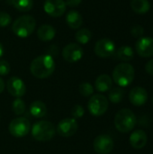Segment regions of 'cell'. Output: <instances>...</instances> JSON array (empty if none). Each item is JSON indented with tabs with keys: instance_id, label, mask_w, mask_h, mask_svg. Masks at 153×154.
<instances>
[{
	"instance_id": "obj_1",
	"label": "cell",
	"mask_w": 153,
	"mask_h": 154,
	"mask_svg": "<svg viewBox=\"0 0 153 154\" xmlns=\"http://www.w3.org/2000/svg\"><path fill=\"white\" fill-rule=\"evenodd\" d=\"M30 70L32 76L37 79L49 78L55 70V61L50 55L38 56L32 61Z\"/></svg>"
},
{
	"instance_id": "obj_2",
	"label": "cell",
	"mask_w": 153,
	"mask_h": 154,
	"mask_svg": "<svg viewBox=\"0 0 153 154\" xmlns=\"http://www.w3.org/2000/svg\"><path fill=\"white\" fill-rule=\"evenodd\" d=\"M136 116L128 108L119 110L115 116V126L122 134H127L133 130L136 125Z\"/></svg>"
},
{
	"instance_id": "obj_3",
	"label": "cell",
	"mask_w": 153,
	"mask_h": 154,
	"mask_svg": "<svg viewBox=\"0 0 153 154\" xmlns=\"http://www.w3.org/2000/svg\"><path fill=\"white\" fill-rule=\"evenodd\" d=\"M134 68L127 62L118 64L113 71V80L121 88L131 85L134 79Z\"/></svg>"
},
{
	"instance_id": "obj_4",
	"label": "cell",
	"mask_w": 153,
	"mask_h": 154,
	"mask_svg": "<svg viewBox=\"0 0 153 154\" xmlns=\"http://www.w3.org/2000/svg\"><path fill=\"white\" fill-rule=\"evenodd\" d=\"M35 26V19L32 15L24 14L14 21L12 30L16 36L20 38H26L33 32Z\"/></svg>"
},
{
	"instance_id": "obj_5",
	"label": "cell",
	"mask_w": 153,
	"mask_h": 154,
	"mask_svg": "<svg viewBox=\"0 0 153 154\" xmlns=\"http://www.w3.org/2000/svg\"><path fill=\"white\" fill-rule=\"evenodd\" d=\"M55 134V126L49 121H39L32 127V135L39 142H48L54 137Z\"/></svg>"
},
{
	"instance_id": "obj_6",
	"label": "cell",
	"mask_w": 153,
	"mask_h": 154,
	"mask_svg": "<svg viewBox=\"0 0 153 154\" xmlns=\"http://www.w3.org/2000/svg\"><path fill=\"white\" fill-rule=\"evenodd\" d=\"M108 99L103 95H94L90 97L87 108L89 113L94 116H103L108 109Z\"/></svg>"
},
{
	"instance_id": "obj_7",
	"label": "cell",
	"mask_w": 153,
	"mask_h": 154,
	"mask_svg": "<svg viewBox=\"0 0 153 154\" xmlns=\"http://www.w3.org/2000/svg\"><path fill=\"white\" fill-rule=\"evenodd\" d=\"M9 133L11 135L20 138L27 135L31 130V124L27 118L17 117L11 121L8 126Z\"/></svg>"
},
{
	"instance_id": "obj_8",
	"label": "cell",
	"mask_w": 153,
	"mask_h": 154,
	"mask_svg": "<svg viewBox=\"0 0 153 154\" xmlns=\"http://www.w3.org/2000/svg\"><path fill=\"white\" fill-rule=\"evenodd\" d=\"M115 146L114 140L111 136L107 134L98 135L93 143L94 150L98 154H108L110 153Z\"/></svg>"
},
{
	"instance_id": "obj_9",
	"label": "cell",
	"mask_w": 153,
	"mask_h": 154,
	"mask_svg": "<svg viewBox=\"0 0 153 154\" xmlns=\"http://www.w3.org/2000/svg\"><path fill=\"white\" fill-rule=\"evenodd\" d=\"M83 49L78 43H69L62 50L63 59L69 63L78 62L83 57Z\"/></svg>"
},
{
	"instance_id": "obj_10",
	"label": "cell",
	"mask_w": 153,
	"mask_h": 154,
	"mask_svg": "<svg viewBox=\"0 0 153 154\" xmlns=\"http://www.w3.org/2000/svg\"><path fill=\"white\" fill-rule=\"evenodd\" d=\"M95 53L100 58H108L111 57L115 51V42L107 38L101 39L96 42L95 48Z\"/></svg>"
},
{
	"instance_id": "obj_11",
	"label": "cell",
	"mask_w": 153,
	"mask_h": 154,
	"mask_svg": "<svg viewBox=\"0 0 153 154\" xmlns=\"http://www.w3.org/2000/svg\"><path fill=\"white\" fill-rule=\"evenodd\" d=\"M78 129V124L74 118L62 119L57 125V133L62 137L73 136Z\"/></svg>"
},
{
	"instance_id": "obj_12",
	"label": "cell",
	"mask_w": 153,
	"mask_h": 154,
	"mask_svg": "<svg viewBox=\"0 0 153 154\" xmlns=\"http://www.w3.org/2000/svg\"><path fill=\"white\" fill-rule=\"evenodd\" d=\"M43 9L48 15L60 17L66 12V3L64 0H45Z\"/></svg>"
},
{
	"instance_id": "obj_13",
	"label": "cell",
	"mask_w": 153,
	"mask_h": 154,
	"mask_svg": "<svg viewBox=\"0 0 153 154\" xmlns=\"http://www.w3.org/2000/svg\"><path fill=\"white\" fill-rule=\"evenodd\" d=\"M6 88L8 93L16 98H20L26 92V86L24 82L18 77L10 78L6 83Z\"/></svg>"
},
{
	"instance_id": "obj_14",
	"label": "cell",
	"mask_w": 153,
	"mask_h": 154,
	"mask_svg": "<svg viewBox=\"0 0 153 154\" xmlns=\"http://www.w3.org/2000/svg\"><path fill=\"white\" fill-rule=\"evenodd\" d=\"M135 50L138 55L142 58H149L153 56V38H140L135 44Z\"/></svg>"
},
{
	"instance_id": "obj_15",
	"label": "cell",
	"mask_w": 153,
	"mask_h": 154,
	"mask_svg": "<svg viewBox=\"0 0 153 154\" xmlns=\"http://www.w3.org/2000/svg\"><path fill=\"white\" fill-rule=\"evenodd\" d=\"M129 100L135 106H142L148 100V92L144 88L135 87L129 93Z\"/></svg>"
},
{
	"instance_id": "obj_16",
	"label": "cell",
	"mask_w": 153,
	"mask_h": 154,
	"mask_svg": "<svg viewBox=\"0 0 153 154\" xmlns=\"http://www.w3.org/2000/svg\"><path fill=\"white\" fill-rule=\"evenodd\" d=\"M130 144L133 148L140 150L145 147L148 142V136L147 134L143 130H136L130 135L129 138Z\"/></svg>"
},
{
	"instance_id": "obj_17",
	"label": "cell",
	"mask_w": 153,
	"mask_h": 154,
	"mask_svg": "<svg viewBox=\"0 0 153 154\" xmlns=\"http://www.w3.org/2000/svg\"><path fill=\"white\" fill-rule=\"evenodd\" d=\"M113 80L107 74H102L98 76L95 81V88L98 92H106L112 88Z\"/></svg>"
},
{
	"instance_id": "obj_18",
	"label": "cell",
	"mask_w": 153,
	"mask_h": 154,
	"mask_svg": "<svg viewBox=\"0 0 153 154\" xmlns=\"http://www.w3.org/2000/svg\"><path fill=\"white\" fill-rule=\"evenodd\" d=\"M56 35V31L53 26L50 24H43L37 30V36L42 42H50Z\"/></svg>"
},
{
	"instance_id": "obj_19",
	"label": "cell",
	"mask_w": 153,
	"mask_h": 154,
	"mask_svg": "<svg viewBox=\"0 0 153 154\" xmlns=\"http://www.w3.org/2000/svg\"><path fill=\"white\" fill-rule=\"evenodd\" d=\"M66 23L71 29H78L83 23V17L78 11H69L66 15Z\"/></svg>"
},
{
	"instance_id": "obj_20",
	"label": "cell",
	"mask_w": 153,
	"mask_h": 154,
	"mask_svg": "<svg viewBox=\"0 0 153 154\" xmlns=\"http://www.w3.org/2000/svg\"><path fill=\"white\" fill-rule=\"evenodd\" d=\"M30 113L33 117L41 118L47 113L46 105L42 101H40V100L33 101L30 106Z\"/></svg>"
},
{
	"instance_id": "obj_21",
	"label": "cell",
	"mask_w": 153,
	"mask_h": 154,
	"mask_svg": "<svg viewBox=\"0 0 153 154\" xmlns=\"http://www.w3.org/2000/svg\"><path fill=\"white\" fill-rule=\"evenodd\" d=\"M131 7L133 11L138 14H144L151 9V3L149 0H132Z\"/></svg>"
},
{
	"instance_id": "obj_22",
	"label": "cell",
	"mask_w": 153,
	"mask_h": 154,
	"mask_svg": "<svg viewBox=\"0 0 153 154\" xmlns=\"http://www.w3.org/2000/svg\"><path fill=\"white\" fill-rule=\"evenodd\" d=\"M115 56H116V58L118 60H123L124 62H127V61H130V60H132L133 59L134 52H133V50L132 47L124 45V46L120 47L116 51Z\"/></svg>"
},
{
	"instance_id": "obj_23",
	"label": "cell",
	"mask_w": 153,
	"mask_h": 154,
	"mask_svg": "<svg viewBox=\"0 0 153 154\" xmlns=\"http://www.w3.org/2000/svg\"><path fill=\"white\" fill-rule=\"evenodd\" d=\"M11 3L20 12H28L33 7V0H11Z\"/></svg>"
},
{
	"instance_id": "obj_24",
	"label": "cell",
	"mask_w": 153,
	"mask_h": 154,
	"mask_svg": "<svg viewBox=\"0 0 153 154\" xmlns=\"http://www.w3.org/2000/svg\"><path fill=\"white\" fill-rule=\"evenodd\" d=\"M124 90L121 87L111 88L108 94L109 100L114 104H118L122 102V100L124 99Z\"/></svg>"
},
{
	"instance_id": "obj_25",
	"label": "cell",
	"mask_w": 153,
	"mask_h": 154,
	"mask_svg": "<svg viewBox=\"0 0 153 154\" xmlns=\"http://www.w3.org/2000/svg\"><path fill=\"white\" fill-rule=\"evenodd\" d=\"M77 42L80 44H87L92 38V32L87 28L79 29L75 35Z\"/></svg>"
},
{
	"instance_id": "obj_26",
	"label": "cell",
	"mask_w": 153,
	"mask_h": 154,
	"mask_svg": "<svg viewBox=\"0 0 153 154\" xmlns=\"http://www.w3.org/2000/svg\"><path fill=\"white\" fill-rule=\"evenodd\" d=\"M25 103L23 100H22L21 98H16L14 100L13 105H12V109L14 111V113L17 116L23 115L25 112Z\"/></svg>"
},
{
	"instance_id": "obj_27",
	"label": "cell",
	"mask_w": 153,
	"mask_h": 154,
	"mask_svg": "<svg viewBox=\"0 0 153 154\" xmlns=\"http://www.w3.org/2000/svg\"><path fill=\"white\" fill-rule=\"evenodd\" d=\"M78 88H79V93L85 97H88L92 96L94 93V87L88 82L81 83L79 85Z\"/></svg>"
},
{
	"instance_id": "obj_28",
	"label": "cell",
	"mask_w": 153,
	"mask_h": 154,
	"mask_svg": "<svg viewBox=\"0 0 153 154\" xmlns=\"http://www.w3.org/2000/svg\"><path fill=\"white\" fill-rule=\"evenodd\" d=\"M85 114V110L83 108L82 106L80 105H75L71 110V115L73 116L74 119H79V118H82L83 116Z\"/></svg>"
},
{
	"instance_id": "obj_29",
	"label": "cell",
	"mask_w": 153,
	"mask_h": 154,
	"mask_svg": "<svg viewBox=\"0 0 153 154\" xmlns=\"http://www.w3.org/2000/svg\"><path fill=\"white\" fill-rule=\"evenodd\" d=\"M12 22V17L5 12H0V27H6Z\"/></svg>"
},
{
	"instance_id": "obj_30",
	"label": "cell",
	"mask_w": 153,
	"mask_h": 154,
	"mask_svg": "<svg viewBox=\"0 0 153 154\" xmlns=\"http://www.w3.org/2000/svg\"><path fill=\"white\" fill-rule=\"evenodd\" d=\"M131 33H132V35H133V37L139 38V39H140V38L142 37V35H143V33H144V29H143V27H142V25L136 24V25H134V26L132 27V29H131Z\"/></svg>"
},
{
	"instance_id": "obj_31",
	"label": "cell",
	"mask_w": 153,
	"mask_h": 154,
	"mask_svg": "<svg viewBox=\"0 0 153 154\" xmlns=\"http://www.w3.org/2000/svg\"><path fill=\"white\" fill-rule=\"evenodd\" d=\"M10 72V64L5 60H0V75L1 76H6Z\"/></svg>"
},
{
	"instance_id": "obj_32",
	"label": "cell",
	"mask_w": 153,
	"mask_h": 154,
	"mask_svg": "<svg viewBox=\"0 0 153 154\" xmlns=\"http://www.w3.org/2000/svg\"><path fill=\"white\" fill-rule=\"evenodd\" d=\"M82 0H66V5L69 7H77L81 4Z\"/></svg>"
},
{
	"instance_id": "obj_33",
	"label": "cell",
	"mask_w": 153,
	"mask_h": 154,
	"mask_svg": "<svg viewBox=\"0 0 153 154\" xmlns=\"http://www.w3.org/2000/svg\"><path fill=\"white\" fill-rule=\"evenodd\" d=\"M145 70L147 71V73H149L150 75L153 76V59L149 60L146 65H145Z\"/></svg>"
},
{
	"instance_id": "obj_34",
	"label": "cell",
	"mask_w": 153,
	"mask_h": 154,
	"mask_svg": "<svg viewBox=\"0 0 153 154\" xmlns=\"http://www.w3.org/2000/svg\"><path fill=\"white\" fill-rule=\"evenodd\" d=\"M4 89H5V82L0 77V94L4 91Z\"/></svg>"
},
{
	"instance_id": "obj_35",
	"label": "cell",
	"mask_w": 153,
	"mask_h": 154,
	"mask_svg": "<svg viewBox=\"0 0 153 154\" xmlns=\"http://www.w3.org/2000/svg\"><path fill=\"white\" fill-rule=\"evenodd\" d=\"M3 54H4V47H3L2 43L0 42V58L3 56Z\"/></svg>"
},
{
	"instance_id": "obj_36",
	"label": "cell",
	"mask_w": 153,
	"mask_h": 154,
	"mask_svg": "<svg viewBox=\"0 0 153 154\" xmlns=\"http://www.w3.org/2000/svg\"><path fill=\"white\" fill-rule=\"evenodd\" d=\"M152 103H153V98H152Z\"/></svg>"
},
{
	"instance_id": "obj_37",
	"label": "cell",
	"mask_w": 153,
	"mask_h": 154,
	"mask_svg": "<svg viewBox=\"0 0 153 154\" xmlns=\"http://www.w3.org/2000/svg\"><path fill=\"white\" fill-rule=\"evenodd\" d=\"M0 117H1V115H0Z\"/></svg>"
}]
</instances>
